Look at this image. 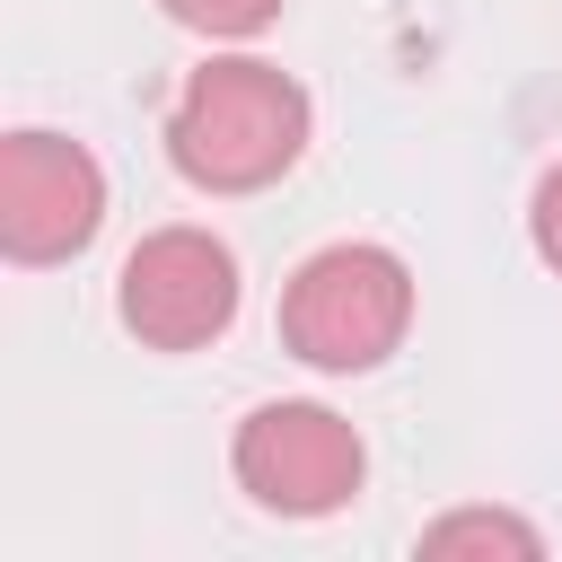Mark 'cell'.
<instances>
[{"mask_svg":"<svg viewBox=\"0 0 562 562\" xmlns=\"http://www.w3.org/2000/svg\"><path fill=\"white\" fill-rule=\"evenodd\" d=\"M413 325V272L395 246H369V237H342V246H316L290 290H281V342L307 360V369H378Z\"/></svg>","mask_w":562,"mask_h":562,"instance_id":"obj_2","label":"cell"},{"mask_svg":"<svg viewBox=\"0 0 562 562\" xmlns=\"http://www.w3.org/2000/svg\"><path fill=\"white\" fill-rule=\"evenodd\" d=\"M237 483L263 501V509H281V518H334L351 492H360V474H369V448H360V430L334 413V404H255L246 422H237Z\"/></svg>","mask_w":562,"mask_h":562,"instance_id":"obj_3","label":"cell"},{"mask_svg":"<svg viewBox=\"0 0 562 562\" xmlns=\"http://www.w3.org/2000/svg\"><path fill=\"white\" fill-rule=\"evenodd\" d=\"M307 149V88L255 53L202 61L167 114V158L202 193H263Z\"/></svg>","mask_w":562,"mask_h":562,"instance_id":"obj_1","label":"cell"},{"mask_svg":"<svg viewBox=\"0 0 562 562\" xmlns=\"http://www.w3.org/2000/svg\"><path fill=\"white\" fill-rule=\"evenodd\" d=\"M114 307L149 351H202L237 316V255L211 228H149L123 255Z\"/></svg>","mask_w":562,"mask_h":562,"instance_id":"obj_5","label":"cell"},{"mask_svg":"<svg viewBox=\"0 0 562 562\" xmlns=\"http://www.w3.org/2000/svg\"><path fill=\"white\" fill-rule=\"evenodd\" d=\"M105 228V167L70 132H9L0 140V255L61 263Z\"/></svg>","mask_w":562,"mask_h":562,"instance_id":"obj_4","label":"cell"},{"mask_svg":"<svg viewBox=\"0 0 562 562\" xmlns=\"http://www.w3.org/2000/svg\"><path fill=\"white\" fill-rule=\"evenodd\" d=\"M465 544H501V553H544V536L509 509H448L439 527H422V553H465Z\"/></svg>","mask_w":562,"mask_h":562,"instance_id":"obj_6","label":"cell"},{"mask_svg":"<svg viewBox=\"0 0 562 562\" xmlns=\"http://www.w3.org/2000/svg\"><path fill=\"white\" fill-rule=\"evenodd\" d=\"M527 237H536V255L562 272V167H544V184H536V202H527Z\"/></svg>","mask_w":562,"mask_h":562,"instance_id":"obj_8","label":"cell"},{"mask_svg":"<svg viewBox=\"0 0 562 562\" xmlns=\"http://www.w3.org/2000/svg\"><path fill=\"white\" fill-rule=\"evenodd\" d=\"M158 9L193 35H263L281 18V0H158Z\"/></svg>","mask_w":562,"mask_h":562,"instance_id":"obj_7","label":"cell"}]
</instances>
